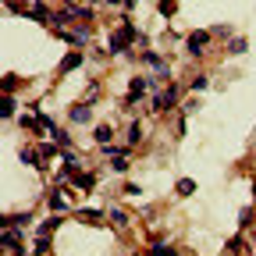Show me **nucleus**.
I'll return each instance as SVG.
<instances>
[{
    "label": "nucleus",
    "mask_w": 256,
    "mask_h": 256,
    "mask_svg": "<svg viewBox=\"0 0 256 256\" xmlns=\"http://www.w3.org/2000/svg\"><path fill=\"white\" fill-rule=\"evenodd\" d=\"M182 92H185V89H182L178 82L164 86V89H160V92L153 96V110H156V114H168V110H174V107L182 104Z\"/></svg>",
    "instance_id": "nucleus-1"
},
{
    "label": "nucleus",
    "mask_w": 256,
    "mask_h": 256,
    "mask_svg": "<svg viewBox=\"0 0 256 256\" xmlns=\"http://www.w3.org/2000/svg\"><path fill=\"white\" fill-rule=\"evenodd\" d=\"M210 40H214V32H210V28L188 32V36H185V54H188V57H203V54L210 50Z\"/></svg>",
    "instance_id": "nucleus-2"
},
{
    "label": "nucleus",
    "mask_w": 256,
    "mask_h": 256,
    "mask_svg": "<svg viewBox=\"0 0 256 256\" xmlns=\"http://www.w3.org/2000/svg\"><path fill=\"white\" fill-rule=\"evenodd\" d=\"M153 89V78H142V75H136L132 82H128V92H124V107H136V104H142V96Z\"/></svg>",
    "instance_id": "nucleus-3"
},
{
    "label": "nucleus",
    "mask_w": 256,
    "mask_h": 256,
    "mask_svg": "<svg viewBox=\"0 0 256 256\" xmlns=\"http://www.w3.org/2000/svg\"><path fill=\"white\" fill-rule=\"evenodd\" d=\"M54 32H57V40H64V43H72L75 50H82V46H89V40H92V32H89V25H86V28H75V32L60 25V28H54Z\"/></svg>",
    "instance_id": "nucleus-4"
},
{
    "label": "nucleus",
    "mask_w": 256,
    "mask_h": 256,
    "mask_svg": "<svg viewBox=\"0 0 256 256\" xmlns=\"http://www.w3.org/2000/svg\"><path fill=\"white\" fill-rule=\"evenodd\" d=\"M0 252H25L22 228H0Z\"/></svg>",
    "instance_id": "nucleus-5"
},
{
    "label": "nucleus",
    "mask_w": 256,
    "mask_h": 256,
    "mask_svg": "<svg viewBox=\"0 0 256 256\" xmlns=\"http://www.w3.org/2000/svg\"><path fill=\"white\" fill-rule=\"evenodd\" d=\"M96 185H100V182H96V171H86V168H78V171L72 174V188L86 192V196H89V192H96Z\"/></svg>",
    "instance_id": "nucleus-6"
},
{
    "label": "nucleus",
    "mask_w": 256,
    "mask_h": 256,
    "mask_svg": "<svg viewBox=\"0 0 256 256\" xmlns=\"http://www.w3.org/2000/svg\"><path fill=\"white\" fill-rule=\"evenodd\" d=\"M64 188H68V185H57V182H54L50 196H46V206H50L54 214H68V210H72V206H68V196H64Z\"/></svg>",
    "instance_id": "nucleus-7"
},
{
    "label": "nucleus",
    "mask_w": 256,
    "mask_h": 256,
    "mask_svg": "<svg viewBox=\"0 0 256 256\" xmlns=\"http://www.w3.org/2000/svg\"><path fill=\"white\" fill-rule=\"evenodd\" d=\"M18 160H22L25 168H36V171H43V168H46V156L40 153V146H25V150L18 153Z\"/></svg>",
    "instance_id": "nucleus-8"
},
{
    "label": "nucleus",
    "mask_w": 256,
    "mask_h": 256,
    "mask_svg": "<svg viewBox=\"0 0 256 256\" xmlns=\"http://www.w3.org/2000/svg\"><path fill=\"white\" fill-rule=\"evenodd\" d=\"M82 64H86L82 50H72V54H64V57H60V64H57V75H68V72H78Z\"/></svg>",
    "instance_id": "nucleus-9"
},
{
    "label": "nucleus",
    "mask_w": 256,
    "mask_h": 256,
    "mask_svg": "<svg viewBox=\"0 0 256 256\" xmlns=\"http://www.w3.org/2000/svg\"><path fill=\"white\" fill-rule=\"evenodd\" d=\"M25 18H32V22H40V25H50V22H54V11H50V8L43 4V0H36V4H28Z\"/></svg>",
    "instance_id": "nucleus-10"
},
{
    "label": "nucleus",
    "mask_w": 256,
    "mask_h": 256,
    "mask_svg": "<svg viewBox=\"0 0 256 256\" xmlns=\"http://www.w3.org/2000/svg\"><path fill=\"white\" fill-rule=\"evenodd\" d=\"M78 220H86V224H96V228H100V224H107V217H104V210H96V206H78V210H72Z\"/></svg>",
    "instance_id": "nucleus-11"
},
{
    "label": "nucleus",
    "mask_w": 256,
    "mask_h": 256,
    "mask_svg": "<svg viewBox=\"0 0 256 256\" xmlns=\"http://www.w3.org/2000/svg\"><path fill=\"white\" fill-rule=\"evenodd\" d=\"M36 217L32 214H4L0 217V228H25V224H32Z\"/></svg>",
    "instance_id": "nucleus-12"
},
{
    "label": "nucleus",
    "mask_w": 256,
    "mask_h": 256,
    "mask_svg": "<svg viewBox=\"0 0 256 256\" xmlns=\"http://www.w3.org/2000/svg\"><path fill=\"white\" fill-rule=\"evenodd\" d=\"M68 118H72L75 124H86V121L92 118V104H86V100H82V104H75V107L68 110Z\"/></svg>",
    "instance_id": "nucleus-13"
},
{
    "label": "nucleus",
    "mask_w": 256,
    "mask_h": 256,
    "mask_svg": "<svg viewBox=\"0 0 256 256\" xmlns=\"http://www.w3.org/2000/svg\"><path fill=\"white\" fill-rule=\"evenodd\" d=\"M92 139L100 142V146L114 142V124H96V128H92Z\"/></svg>",
    "instance_id": "nucleus-14"
},
{
    "label": "nucleus",
    "mask_w": 256,
    "mask_h": 256,
    "mask_svg": "<svg viewBox=\"0 0 256 256\" xmlns=\"http://www.w3.org/2000/svg\"><path fill=\"white\" fill-rule=\"evenodd\" d=\"M60 220H64V214H54V217H46V220H40V224H36V232H43V235H54V232L60 228Z\"/></svg>",
    "instance_id": "nucleus-15"
},
{
    "label": "nucleus",
    "mask_w": 256,
    "mask_h": 256,
    "mask_svg": "<svg viewBox=\"0 0 256 256\" xmlns=\"http://www.w3.org/2000/svg\"><path fill=\"white\" fill-rule=\"evenodd\" d=\"M18 110V100H14V92H4V104H0V114H4V121H11Z\"/></svg>",
    "instance_id": "nucleus-16"
},
{
    "label": "nucleus",
    "mask_w": 256,
    "mask_h": 256,
    "mask_svg": "<svg viewBox=\"0 0 256 256\" xmlns=\"http://www.w3.org/2000/svg\"><path fill=\"white\" fill-rule=\"evenodd\" d=\"M124 139H128V146H139V142H142V121H132V124H128Z\"/></svg>",
    "instance_id": "nucleus-17"
},
{
    "label": "nucleus",
    "mask_w": 256,
    "mask_h": 256,
    "mask_svg": "<svg viewBox=\"0 0 256 256\" xmlns=\"http://www.w3.org/2000/svg\"><path fill=\"white\" fill-rule=\"evenodd\" d=\"M224 249H228V252H252V249L246 246V235H242V232H238V235H232Z\"/></svg>",
    "instance_id": "nucleus-18"
},
{
    "label": "nucleus",
    "mask_w": 256,
    "mask_h": 256,
    "mask_svg": "<svg viewBox=\"0 0 256 256\" xmlns=\"http://www.w3.org/2000/svg\"><path fill=\"white\" fill-rule=\"evenodd\" d=\"M107 220L114 224V228H124V224H128V210H121V206H114V210H107Z\"/></svg>",
    "instance_id": "nucleus-19"
},
{
    "label": "nucleus",
    "mask_w": 256,
    "mask_h": 256,
    "mask_svg": "<svg viewBox=\"0 0 256 256\" xmlns=\"http://www.w3.org/2000/svg\"><path fill=\"white\" fill-rule=\"evenodd\" d=\"M50 139H54V142H57L60 150H68V146H72V136H68V132H64V128H57V124L50 128Z\"/></svg>",
    "instance_id": "nucleus-20"
},
{
    "label": "nucleus",
    "mask_w": 256,
    "mask_h": 256,
    "mask_svg": "<svg viewBox=\"0 0 256 256\" xmlns=\"http://www.w3.org/2000/svg\"><path fill=\"white\" fill-rule=\"evenodd\" d=\"M174 192L185 200V196H192V192H196V182H192V178H178V182H174Z\"/></svg>",
    "instance_id": "nucleus-21"
},
{
    "label": "nucleus",
    "mask_w": 256,
    "mask_h": 256,
    "mask_svg": "<svg viewBox=\"0 0 256 256\" xmlns=\"http://www.w3.org/2000/svg\"><path fill=\"white\" fill-rule=\"evenodd\" d=\"M32 252H54V238L40 232V235H36V246H32Z\"/></svg>",
    "instance_id": "nucleus-22"
},
{
    "label": "nucleus",
    "mask_w": 256,
    "mask_h": 256,
    "mask_svg": "<svg viewBox=\"0 0 256 256\" xmlns=\"http://www.w3.org/2000/svg\"><path fill=\"white\" fill-rule=\"evenodd\" d=\"M246 50H249V40H242V36H232V43H228V54H235V57H238V54H246Z\"/></svg>",
    "instance_id": "nucleus-23"
},
{
    "label": "nucleus",
    "mask_w": 256,
    "mask_h": 256,
    "mask_svg": "<svg viewBox=\"0 0 256 256\" xmlns=\"http://www.w3.org/2000/svg\"><path fill=\"white\" fill-rule=\"evenodd\" d=\"M40 153H43L46 160H50V156H60V146H57L54 139H50V142H40Z\"/></svg>",
    "instance_id": "nucleus-24"
},
{
    "label": "nucleus",
    "mask_w": 256,
    "mask_h": 256,
    "mask_svg": "<svg viewBox=\"0 0 256 256\" xmlns=\"http://www.w3.org/2000/svg\"><path fill=\"white\" fill-rule=\"evenodd\" d=\"M206 86H210V75H196V78L188 82V89H192V92H203Z\"/></svg>",
    "instance_id": "nucleus-25"
},
{
    "label": "nucleus",
    "mask_w": 256,
    "mask_h": 256,
    "mask_svg": "<svg viewBox=\"0 0 256 256\" xmlns=\"http://www.w3.org/2000/svg\"><path fill=\"white\" fill-rule=\"evenodd\" d=\"M252 214H256L252 206H246V210L238 214V228H242V232H246V228H249V224H252Z\"/></svg>",
    "instance_id": "nucleus-26"
},
{
    "label": "nucleus",
    "mask_w": 256,
    "mask_h": 256,
    "mask_svg": "<svg viewBox=\"0 0 256 256\" xmlns=\"http://www.w3.org/2000/svg\"><path fill=\"white\" fill-rule=\"evenodd\" d=\"M0 86H4V92H14V89L22 86V78H18V75H4V82H0Z\"/></svg>",
    "instance_id": "nucleus-27"
},
{
    "label": "nucleus",
    "mask_w": 256,
    "mask_h": 256,
    "mask_svg": "<svg viewBox=\"0 0 256 256\" xmlns=\"http://www.w3.org/2000/svg\"><path fill=\"white\" fill-rule=\"evenodd\" d=\"M142 60H146V64H153V68H160V64H164V57L153 54V50H142Z\"/></svg>",
    "instance_id": "nucleus-28"
},
{
    "label": "nucleus",
    "mask_w": 256,
    "mask_h": 256,
    "mask_svg": "<svg viewBox=\"0 0 256 256\" xmlns=\"http://www.w3.org/2000/svg\"><path fill=\"white\" fill-rule=\"evenodd\" d=\"M210 32H214V36H220V40H232V25H214Z\"/></svg>",
    "instance_id": "nucleus-29"
},
{
    "label": "nucleus",
    "mask_w": 256,
    "mask_h": 256,
    "mask_svg": "<svg viewBox=\"0 0 256 256\" xmlns=\"http://www.w3.org/2000/svg\"><path fill=\"white\" fill-rule=\"evenodd\" d=\"M174 14V0H160V18H171Z\"/></svg>",
    "instance_id": "nucleus-30"
},
{
    "label": "nucleus",
    "mask_w": 256,
    "mask_h": 256,
    "mask_svg": "<svg viewBox=\"0 0 256 256\" xmlns=\"http://www.w3.org/2000/svg\"><path fill=\"white\" fill-rule=\"evenodd\" d=\"M168 249H171V246H168V242H164V238H156V242H153V246H150V252H168Z\"/></svg>",
    "instance_id": "nucleus-31"
},
{
    "label": "nucleus",
    "mask_w": 256,
    "mask_h": 256,
    "mask_svg": "<svg viewBox=\"0 0 256 256\" xmlns=\"http://www.w3.org/2000/svg\"><path fill=\"white\" fill-rule=\"evenodd\" d=\"M196 107H200V100H185V104H182V114L188 118V114H192V110H196Z\"/></svg>",
    "instance_id": "nucleus-32"
},
{
    "label": "nucleus",
    "mask_w": 256,
    "mask_h": 256,
    "mask_svg": "<svg viewBox=\"0 0 256 256\" xmlns=\"http://www.w3.org/2000/svg\"><path fill=\"white\" fill-rule=\"evenodd\" d=\"M104 4H110V8H124V0H104Z\"/></svg>",
    "instance_id": "nucleus-33"
},
{
    "label": "nucleus",
    "mask_w": 256,
    "mask_h": 256,
    "mask_svg": "<svg viewBox=\"0 0 256 256\" xmlns=\"http://www.w3.org/2000/svg\"><path fill=\"white\" fill-rule=\"evenodd\" d=\"M136 8V0H124V11H132Z\"/></svg>",
    "instance_id": "nucleus-34"
},
{
    "label": "nucleus",
    "mask_w": 256,
    "mask_h": 256,
    "mask_svg": "<svg viewBox=\"0 0 256 256\" xmlns=\"http://www.w3.org/2000/svg\"><path fill=\"white\" fill-rule=\"evenodd\" d=\"M4 4H8V8H11V11H14V4H18V0H4Z\"/></svg>",
    "instance_id": "nucleus-35"
},
{
    "label": "nucleus",
    "mask_w": 256,
    "mask_h": 256,
    "mask_svg": "<svg viewBox=\"0 0 256 256\" xmlns=\"http://www.w3.org/2000/svg\"><path fill=\"white\" fill-rule=\"evenodd\" d=\"M252 200H256V185H252Z\"/></svg>",
    "instance_id": "nucleus-36"
}]
</instances>
